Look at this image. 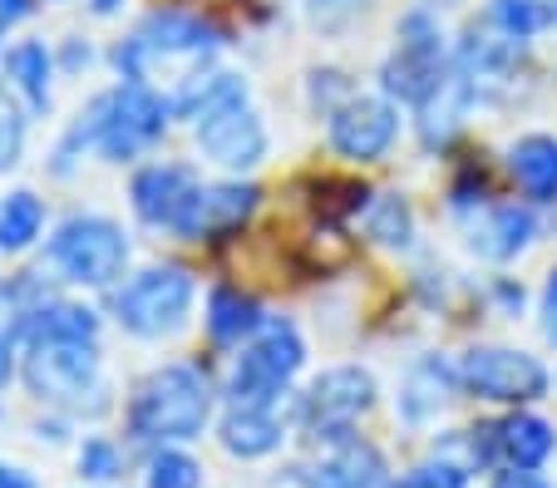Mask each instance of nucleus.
I'll use <instances>...</instances> for the list:
<instances>
[{
    "instance_id": "nucleus-1",
    "label": "nucleus",
    "mask_w": 557,
    "mask_h": 488,
    "mask_svg": "<svg viewBox=\"0 0 557 488\" xmlns=\"http://www.w3.org/2000/svg\"><path fill=\"white\" fill-rule=\"evenodd\" d=\"M169 124H173V104L163 89L119 79V85L99 89V95L74 114V124L64 128L50 153V173L54 178H70V173L85 163V153L114 163V168L138 163L163 143Z\"/></svg>"
},
{
    "instance_id": "nucleus-2",
    "label": "nucleus",
    "mask_w": 557,
    "mask_h": 488,
    "mask_svg": "<svg viewBox=\"0 0 557 488\" xmlns=\"http://www.w3.org/2000/svg\"><path fill=\"white\" fill-rule=\"evenodd\" d=\"M227 45L222 25H212L202 11H183V5H158L148 11L124 40L109 45V70L128 85H169L178 89L183 79L212 70Z\"/></svg>"
},
{
    "instance_id": "nucleus-3",
    "label": "nucleus",
    "mask_w": 557,
    "mask_h": 488,
    "mask_svg": "<svg viewBox=\"0 0 557 488\" xmlns=\"http://www.w3.org/2000/svg\"><path fill=\"white\" fill-rule=\"evenodd\" d=\"M212 380L193 361H163L134 385L124 410V429L134 445H188L212 425Z\"/></svg>"
},
{
    "instance_id": "nucleus-4",
    "label": "nucleus",
    "mask_w": 557,
    "mask_h": 488,
    "mask_svg": "<svg viewBox=\"0 0 557 488\" xmlns=\"http://www.w3.org/2000/svg\"><path fill=\"white\" fill-rule=\"evenodd\" d=\"M128 262H134V242H128L124 223L109 213H95V208L60 217V227L45 242V266L64 287L114 291L128 276Z\"/></svg>"
},
{
    "instance_id": "nucleus-5",
    "label": "nucleus",
    "mask_w": 557,
    "mask_h": 488,
    "mask_svg": "<svg viewBox=\"0 0 557 488\" xmlns=\"http://www.w3.org/2000/svg\"><path fill=\"white\" fill-rule=\"evenodd\" d=\"M198 276L183 262H148L109 291V316L134 340H169L193 321Z\"/></svg>"
},
{
    "instance_id": "nucleus-6",
    "label": "nucleus",
    "mask_w": 557,
    "mask_h": 488,
    "mask_svg": "<svg viewBox=\"0 0 557 488\" xmlns=\"http://www.w3.org/2000/svg\"><path fill=\"white\" fill-rule=\"evenodd\" d=\"M454 70V50L444 21L430 5H410L395 25V45L380 60V95L395 99L400 109H420L434 89L449 79Z\"/></svg>"
},
{
    "instance_id": "nucleus-7",
    "label": "nucleus",
    "mask_w": 557,
    "mask_h": 488,
    "mask_svg": "<svg viewBox=\"0 0 557 488\" xmlns=\"http://www.w3.org/2000/svg\"><path fill=\"white\" fill-rule=\"evenodd\" d=\"M306 365V336L292 316H267L247 346H237L227 371V404H272L296 385Z\"/></svg>"
},
{
    "instance_id": "nucleus-8",
    "label": "nucleus",
    "mask_w": 557,
    "mask_h": 488,
    "mask_svg": "<svg viewBox=\"0 0 557 488\" xmlns=\"http://www.w3.org/2000/svg\"><path fill=\"white\" fill-rule=\"evenodd\" d=\"M21 375L35 400L60 404V410H85V404L99 410L109 395L99 346H85V340H30Z\"/></svg>"
},
{
    "instance_id": "nucleus-9",
    "label": "nucleus",
    "mask_w": 557,
    "mask_h": 488,
    "mask_svg": "<svg viewBox=\"0 0 557 488\" xmlns=\"http://www.w3.org/2000/svg\"><path fill=\"white\" fill-rule=\"evenodd\" d=\"M188 128H193V153L208 168H218L222 178H247V173H257L272 159V128H267L262 109L252 99L212 109Z\"/></svg>"
},
{
    "instance_id": "nucleus-10",
    "label": "nucleus",
    "mask_w": 557,
    "mask_h": 488,
    "mask_svg": "<svg viewBox=\"0 0 557 488\" xmlns=\"http://www.w3.org/2000/svg\"><path fill=\"white\" fill-rule=\"evenodd\" d=\"M459 390L488 404H533L553 390V371L518 346H469L459 355Z\"/></svg>"
},
{
    "instance_id": "nucleus-11",
    "label": "nucleus",
    "mask_w": 557,
    "mask_h": 488,
    "mask_svg": "<svg viewBox=\"0 0 557 488\" xmlns=\"http://www.w3.org/2000/svg\"><path fill=\"white\" fill-rule=\"evenodd\" d=\"M375 375L366 365H331L306 385L301 404H296V420L315 445H336V439L356 435V420L375 404Z\"/></svg>"
},
{
    "instance_id": "nucleus-12",
    "label": "nucleus",
    "mask_w": 557,
    "mask_h": 488,
    "mask_svg": "<svg viewBox=\"0 0 557 488\" xmlns=\"http://www.w3.org/2000/svg\"><path fill=\"white\" fill-rule=\"evenodd\" d=\"M400 143V104L385 95H350L336 114H326V149L341 163H385L389 149Z\"/></svg>"
},
{
    "instance_id": "nucleus-13",
    "label": "nucleus",
    "mask_w": 557,
    "mask_h": 488,
    "mask_svg": "<svg viewBox=\"0 0 557 488\" xmlns=\"http://www.w3.org/2000/svg\"><path fill=\"white\" fill-rule=\"evenodd\" d=\"M543 237V217L533 202L508 198V202H484L463 213V247L488 266H508L518 256H528Z\"/></svg>"
},
{
    "instance_id": "nucleus-14",
    "label": "nucleus",
    "mask_w": 557,
    "mask_h": 488,
    "mask_svg": "<svg viewBox=\"0 0 557 488\" xmlns=\"http://www.w3.org/2000/svg\"><path fill=\"white\" fill-rule=\"evenodd\" d=\"M257 208H262V188L247 178L198 183L193 202L183 208L178 227H173V237H178V242H222V237L243 233L257 217Z\"/></svg>"
},
{
    "instance_id": "nucleus-15",
    "label": "nucleus",
    "mask_w": 557,
    "mask_h": 488,
    "mask_svg": "<svg viewBox=\"0 0 557 488\" xmlns=\"http://www.w3.org/2000/svg\"><path fill=\"white\" fill-rule=\"evenodd\" d=\"M202 173L183 159H153V163H138L134 178H128V213L138 217V227L148 233H169L178 227L183 208L193 202L198 192Z\"/></svg>"
},
{
    "instance_id": "nucleus-16",
    "label": "nucleus",
    "mask_w": 557,
    "mask_h": 488,
    "mask_svg": "<svg viewBox=\"0 0 557 488\" xmlns=\"http://www.w3.org/2000/svg\"><path fill=\"white\" fill-rule=\"evenodd\" d=\"M306 488H400V478L370 439L346 435L336 445H326V454L315 459V468L306 474Z\"/></svg>"
},
{
    "instance_id": "nucleus-17",
    "label": "nucleus",
    "mask_w": 557,
    "mask_h": 488,
    "mask_svg": "<svg viewBox=\"0 0 557 488\" xmlns=\"http://www.w3.org/2000/svg\"><path fill=\"white\" fill-rule=\"evenodd\" d=\"M504 168L508 183L518 188V198L533 208H553L557 202V134H518L504 149Z\"/></svg>"
},
{
    "instance_id": "nucleus-18",
    "label": "nucleus",
    "mask_w": 557,
    "mask_h": 488,
    "mask_svg": "<svg viewBox=\"0 0 557 488\" xmlns=\"http://www.w3.org/2000/svg\"><path fill=\"white\" fill-rule=\"evenodd\" d=\"M11 326L21 330V340H85V346H99V330H104V316L85 301L70 297H45L40 306L11 316Z\"/></svg>"
},
{
    "instance_id": "nucleus-19",
    "label": "nucleus",
    "mask_w": 557,
    "mask_h": 488,
    "mask_svg": "<svg viewBox=\"0 0 557 488\" xmlns=\"http://www.w3.org/2000/svg\"><path fill=\"white\" fill-rule=\"evenodd\" d=\"M262 321H267L262 301H257L252 291L232 287V281H218V287L208 291V301H202V330H208V340L222 346V351L247 346V340L262 330Z\"/></svg>"
},
{
    "instance_id": "nucleus-20",
    "label": "nucleus",
    "mask_w": 557,
    "mask_h": 488,
    "mask_svg": "<svg viewBox=\"0 0 557 488\" xmlns=\"http://www.w3.org/2000/svg\"><path fill=\"white\" fill-rule=\"evenodd\" d=\"M494 449H498V464L504 468H528V474H537V468L557 454V425L518 404L513 414H504L494 425Z\"/></svg>"
},
{
    "instance_id": "nucleus-21",
    "label": "nucleus",
    "mask_w": 557,
    "mask_h": 488,
    "mask_svg": "<svg viewBox=\"0 0 557 488\" xmlns=\"http://www.w3.org/2000/svg\"><path fill=\"white\" fill-rule=\"evenodd\" d=\"M282 439H286V425L276 420L272 404H227L218 420V445L232 459H247V464L276 454Z\"/></svg>"
},
{
    "instance_id": "nucleus-22",
    "label": "nucleus",
    "mask_w": 557,
    "mask_h": 488,
    "mask_svg": "<svg viewBox=\"0 0 557 488\" xmlns=\"http://www.w3.org/2000/svg\"><path fill=\"white\" fill-rule=\"evenodd\" d=\"M54 75H60V60L50 54L45 40H21L5 50V85L21 95V104L30 109V114H50Z\"/></svg>"
},
{
    "instance_id": "nucleus-23",
    "label": "nucleus",
    "mask_w": 557,
    "mask_h": 488,
    "mask_svg": "<svg viewBox=\"0 0 557 488\" xmlns=\"http://www.w3.org/2000/svg\"><path fill=\"white\" fill-rule=\"evenodd\" d=\"M454 390H459V371L440 355H424V361L410 365V375L400 385V420L405 425H430L434 414L454 400Z\"/></svg>"
},
{
    "instance_id": "nucleus-24",
    "label": "nucleus",
    "mask_w": 557,
    "mask_h": 488,
    "mask_svg": "<svg viewBox=\"0 0 557 488\" xmlns=\"http://www.w3.org/2000/svg\"><path fill=\"white\" fill-rule=\"evenodd\" d=\"M360 227H366V242H375L380 252H410L414 237H420V223H414V208L405 192H370Z\"/></svg>"
},
{
    "instance_id": "nucleus-25",
    "label": "nucleus",
    "mask_w": 557,
    "mask_h": 488,
    "mask_svg": "<svg viewBox=\"0 0 557 488\" xmlns=\"http://www.w3.org/2000/svg\"><path fill=\"white\" fill-rule=\"evenodd\" d=\"M45 223H50V208L40 192L11 188L0 198V256H25L45 237Z\"/></svg>"
},
{
    "instance_id": "nucleus-26",
    "label": "nucleus",
    "mask_w": 557,
    "mask_h": 488,
    "mask_svg": "<svg viewBox=\"0 0 557 488\" xmlns=\"http://www.w3.org/2000/svg\"><path fill=\"white\" fill-rule=\"evenodd\" d=\"M25 138H30V109L21 104L5 79H0V173H15L25 159Z\"/></svg>"
},
{
    "instance_id": "nucleus-27",
    "label": "nucleus",
    "mask_w": 557,
    "mask_h": 488,
    "mask_svg": "<svg viewBox=\"0 0 557 488\" xmlns=\"http://www.w3.org/2000/svg\"><path fill=\"white\" fill-rule=\"evenodd\" d=\"M144 488H202V464L178 445H163L148 454Z\"/></svg>"
},
{
    "instance_id": "nucleus-28",
    "label": "nucleus",
    "mask_w": 557,
    "mask_h": 488,
    "mask_svg": "<svg viewBox=\"0 0 557 488\" xmlns=\"http://www.w3.org/2000/svg\"><path fill=\"white\" fill-rule=\"evenodd\" d=\"M400 488H469V468L454 464L449 454H434L424 464H414L410 474L400 478Z\"/></svg>"
},
{
    "instance_id": "nucleus-29",
    "label": "nucleus",
    "mask_w": 557,
    "mask_h": 488,
    "mask_svg": "<svg viewBox=\"0 0 557 488\" xmlns=\"http://www.w3.org/2000/svg\"><path fill=\"white\" fill-rule=\"evenodd\" d=\"M79 474L95 478V484H109V478L124 474V454H119L114 439L104 435H89L85 445H79Z\"/></svg>"
},
{
    "instance_id": "nucleus-30",
    "label": "nucleus",
    "mask_w": 557,
    "mask_h": 488,
    "mask_svg": "<svg viewBox=\"0 0 557 488\" xmlns=\"http://www.w3.org/2000/svg\"><path fill=\"white\" fill-rule=\"evenodd\" d=\"M350 95H360V89L350 85V79L341 75V70H315V75H311V85H306V99H311V109H315V114H321V118H326V114H336V109L346 104Z\"/></svg>"
},
{
    "instance_id": "nucleus-31",
    "label": "nucleus",
    "mask_w": 557,
    "mask_h": 488,
    "mask_svg": "<svg viewBox=\"0 0 557 488\" xmlns=\"http://www.w3.org/2000/svg\"><path fill=\"white\" fill-rule=\"evenodd\" d=\"M366 5L370 0H306V21L321 35H336V30H346L350 21H360Z\"/></svg>"
},
{
    "instance_id": "nucleus-32",
    "label": "nucleus",
    "mask_w": 557,
    "mask_h": 488,
    "mask_svg": "<svg viewBox=\"0 0 557 488\" xmlns=\"http://www.w3.org/2000/svg\"><path fill=\"white\" fill-rule=\"evenodd\" d=\"M537 336L557 351V266L543 276V287H537Z\"/></svg>"
},
{
    "instance_id": "nucleus-33",
    "label": "nucleus",
    "mask_w": 557,
    "mask_h": 488,
    "mask_svg": "<svg viewBox=\"0 0 557 488\" xmlns=\"http://www.w3.org/2000/svg\"><path fill=\"white\" fill-rule=\"evenodd\" d=\"M488 301H494L508 321H518L523 306H528V287L518 281V276H494V281H488Z\"/></svg>"
},
{
    "instance_id": "nucleus-34",
    "label": "nucleus",
    "mask_w": 557,
    "mask_h": 488,
    "mask_svg": "<svg viewBox=\"0 0 557 488\" xmlns=\"http://www.w3.org/2000/svg\"><path fill=\"white\" fill-rule=\"evenodd\" d=\"M21 346H25L21 330L5 321V326H0V390L11 385V375H15V351H21Z\"/></svg>"
},
{
    "instance_id": "nucleus-35",
    "label": "nucleus",
    "mask_w": 557,
    "mask_h": 488,
    "mask_svg": "<svg viewBox=\"0 0 557 488\" xmlns=\"http://www.w3.org/2000/svg\"><path fill=\"white\" fill-rule=\"evenodd\" d=\"M35 15V0H0V35L15 30V25H25Z\"/></svg>"
},
{
    "instance_id": "nucleus-36",
    "label": "nucleus",
    "mask_w": 557,
    "mask_h": 488,
    "mask_svg": "<svg viewBox=\"0 0 557 488\" xmlns=\"http://www.w3.org/2000/svg\"><path fill=\"white\" fill-rule=\"evenodd\" d=\"M494 488H553V484L537 478V474H528V468H504V474L494 478Z\"/></svg>"
},
{
    "instance_id": "nucleus-37",
    "label": "nucleus",
    "mask_w": 557,
    "mask_h": 488,
    "mask_svg": "<svg viewBox=\"0 0 557 488\" xmlns=\"http://www.w3.org/2000/svg\"><path fill=\"white\" fill-rule=\"evenodd\" d=\"M0 488H40L25 468H15V464H0Z\"/></svg>"
},
{
    "instance_id": "nucleus-38",
    "label": "nucleus",
    "mask_w": 557,
    "mask_h": 488,
    "mask_svg": "<svg viewBox=\"0 0 557 488\" xmlns=\"http://www.w3.org/2000/svg\"><path fill=\"white\" fill-rule=\"evenodd\" d=\"M85 5H89V15H99V21H109V15L124 11V0H85Z\"/></svg>"
}]
</instances>
